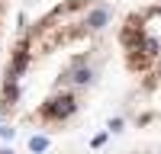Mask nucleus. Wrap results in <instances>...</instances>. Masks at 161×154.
<instances>
[{"instance_id": "nucleus-1", "label": "nucleus", "mask_w": 161, "mask_h": 154, "mask_svg": "<svg viewBox=\"0 0 161 154\" xmlns=\"http://www.w3.org/2000/svg\"><path fill=\"white\" fill-rule=\"evenodd\" d=\"M74 96H58V100H52L48 106L42 109V116H48V119H64V116H71L74 112Z\"/></svg>"}, {"instance_id": "nucleus-2", "label": "nucleus", "mask_w": 161, "mask_h": 154, "mask_svg": "<svg viewBox=\"0 0 161 154\" xmlns=\"http://www.w3.org/2000/svg\"><path fill=\"white\" fill-rule=\"evenodd\" d=\"M103 23H106V10H93L84 26H87V29H103Z\"/></svg>"}, {"instance_id": "nucleus-3", "label": "nucleus", "mask_w": 161, "mask_h": 154, "mask_svg": "<svg viewBox=\"0 0 161 154\" xmlns=\"http://www.w3.org/2000/svg\"><path fill=\"white\" fill-rule=\"evenodd\" d=\"M29 151H36V154L48 151V138H45V135H36V138H29Z\"/></svg>"}, {"instance_id": "nucleus-4", "label": "nucleus", "mask_w": 161, "mask_h": 154, "mask_svg": "<svg viewBox=\"0 0 161 154\" xmlns=\"http://www.w3.org/2000/svg\"><path fill=\"white\" fill-rule=\"evenodd\" d=\"M90 77H93V71H90V68H80V71H74V74H71V80L84 87V84H90Z\"/></svg>"}, {"instance_id": "nucleus-5", "label": "nucleus", "mask_w": 161, "mask_h": 154, "mask_svg": "<svg viewBox=\"0 0 161 154\" xmlns=\"http://www.w3.org/2000/svg\"><path fill=\"white\" fill-rule=\"evenodd\" d=\"M0 154H13V151H10V148H3V151H0Z\"/></svg>"}]
</instances>
